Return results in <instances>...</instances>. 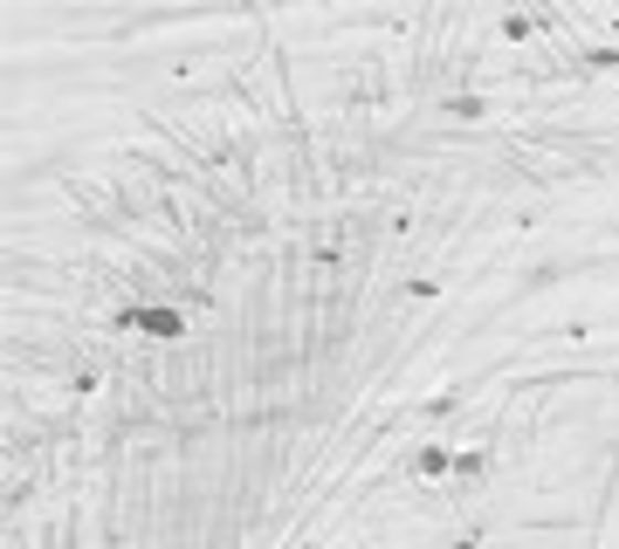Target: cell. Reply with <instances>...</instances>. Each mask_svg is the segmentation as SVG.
I'll use <instances>...</instances> for the list:
<instances>
[{
  "instance_id": "cell-4",
  "label": "cell",
  "mask_w": 619,
  "mask_h": 549,
  "mask_svg": "<svg viewBox=\"0 0 619 549\" xmlns=\"http://www.w3.org/2000/svg\"><path fill=\"white\" fill-rule=\"evenodd\" d=\"M448 117H461V124H475L482 117V96L469 89V96H448Z\"/></svg>"
},
{
  "instance_id": "cell-2",
  "label": "cell",
  "mask_w": 619,
  "mask_h": 549,
  "mask_svg": "<svg viewBox=\"0 0 619 549\" xmlns=\"http://www.w3.org/2000/svg\"><path fill=\"white\" fill-rule=\"evenodd\" d=\"M482 474H489V446H475V454H454V481H461V488H482Z\"/></svg>"
},
{
  "instance_id": "cell-5",
  "label": "cell",
  "mask_w": 619,
  "mask_h": 549,
  "mask_svg": "<svg viewBox=\"0 0 619 549\" xmlns=\"http://www.w3.org/2000/svg\"><path fill=\"white\" fill-rule=\"evenodd\" d=\"M407 296H420V303H427V296H441V275H413V282H407Z\"/></svg>"
},
{
  "instance_id": "cell-1",
  "label": "cell",
  "mask_w": 619,
  "mask_h": 549,
  "mask_svg": "<svg viewBox=\"0 0 619 549\" xmlns=\"http://www.w3.org/2000/svg\"><path fill=\"white\" fill-rule=\"evenodd\" d=\"M117 323H124L132 337H151V344H179L186 330H193V323H186V309H172V303H132Z\"/></svg>"
},
{
  "instance_id": "cell-3",
  "label": "cell",
  "mask_w": 619,
  "mask_h": 549,
  "mask_svg": "<svg viewBox=\"0 0 619 549\" xmlns=\"http://www.w3.org/2000/svg\"><path fill=\"white\" fill-rule=\"evenodd\" d=\"M448 467H454V454H448V446H420V454H413V474H420V481L448 474Z\"/></svg>"
}]
</instances>
